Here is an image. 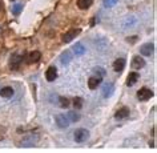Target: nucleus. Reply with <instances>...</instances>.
Returning <instances> with one entry per match:
<instances>
[{"label":"nucleus","instance_id":"8","mask_svg":"<svg viewBox=\"0 0 157 153\" xmlns=\"http://www.w3.org/2000/svg\"><path fill=\"white\" fill-rule=\"evenodd\" d=\"M45 77H47V80L48 81H55L56 80V77H57L56 67H49V68L47 69V72H45Z\"/></svg>","mask_w":157,"mask_h":153},{"label":"nucleus","instance_id":"26","mask_svg":"<svg viewBox=\"0 0 157 153\" xmlns=\"http://www.w3.org/2000/svg\"><path fill=\"white\" fill-rule=\"evenodd\" d=\"M136 40H137V36H132V37H128V39H127V41H128V43H131V44L136 43Z\"/></svg>","mask_w":157,"mask_h":153},{"label":"nucleus","instance_id":"13","mask_svg":"<svg viewBox=\"0 0 157 153\" xmlns=\"http://www.w3.org/2000/svg\"><path fill=\"white\" fill-rule=\"evenodd\" d=\"M101 80H103V79H101V77H97V76L89 77V80H88V87L91 88V89H96V88L100 85Z\"/></svg>","mask_w":157,"mask_h":153},{"label":"nucleus","instance_id":"18","mask_svg":"<svg viewBox=\"0 0 157 153\" xmlns=\"http://www.w3.org/2000/svg\"><path fill=\"white\" fill-rule=\"evenodd\" d=\"M73 52H75V55H78V56H80V55H84L85 53V47L81 44V43H76V44L73 45Z\"/></svg>","mask_w":157,"mask_h":153},{"label":"nucleus","instance_id":"10","mask_svg":"<svg viewBox=\"0 0 157 153\" xmlns=\"http://www.w3.org/2000/svg\"><path fill=\"white\" fill-rule=\"evenodd\" d=\"M40 57H41V53L39 52V51H33V52H31L28 55V57H27V63H28V64L37 63L39 60H40Z\"/></svg>","mask_w":157,"mask_h":153},{"label":"nucleus","instance_id":"17","mask_svg":"<svg viewBox=\"0 0 157 153\" xmlns=\"http://www.w3.org/2000/svg\"><path fill=\"white\" fill-rule=\"evenodd\" d=\"M0 96L2 97H6V99H8V97H12L13 96V89L11 87H4L0 89Z\"/></svg>","mask_w":157,"mask_h":153},{"label":"nucleus","instance_id":"3","mask_svg":"<svg viewBox=\"0 0 157 153\" xmlns=\"http://www.w3.org/2000/svg\"><path fill=\"white\" fill-rule=\"evenodd\" d=\"M89 137V132L84 128H80V129H76L75 131V141L76 143H84L87 141Z\"/></svg>","mask_w":157,"mask_h":153},{"label":"nucleus","instance_id":"6","mask_svg":"<svg viewBox=\"0 0 157 153\" xmlns=\"http://www.w3.org/2000/svg\"><path fill=\"white\" fill-rule=\"evenodd\" d=\"M56 124H57L59 128L65 129V128L69 127V120H68V117H67L65 115H61L60 113V115L56 116Z\"/></svg>","mask_w":157,"mask_h":153},{"label":"nucleus","instance_id":"14","mask_svg":"<svg viewBox=\"0 0 157 153\" xmlns=\"http://www.w3.org/2000/svg\"><path fill=\"white\" fill-rule=\"evenodd\" d=\"M115 92V85H113L112 83H107L103 87V96L104 97H109L112 96V93Z\"/></svg>","mask_w":157,"mask_h":153},{"label":"nucleus","instance_id":"16","mask_svg":"<svg viewBox=\"0 0 157 153\" xmlns=\"http://www.w3.org/2000/svg\"><path fill=\"white\" fill-rule=\"evenodd\" d=\"M60 61L63 65H68L71 61H72V53L69 52V51H65V52L61 53L60 56Z\"/></svg>","mask_w":157,"mask_h":153},{"label":"nucleus","instance_id":"22","mask_svg":"<svg viewBox=\"0 0 157 153\" xmlns=\"http://www.w3.org/2000/svg\"><path fill=\"white\" fill-rule=\"evenodd\" d=\"M83 99L81 97H75L73 99V105H75V108L76 109H80V108H83Z\"/></svg>","mask_w":157,"mask_h":153},{"label":"nucleus","instance_id":"7","mask_svg":"<svg viewBox=\"0 0 157 153\" xmlns=\"http://www.w3.org/2000/svg\"><path fill=\"white\" fill-rule=\"evenodd\" d=\"M153 51H155V45L152 44V43H147V44H143L140 48V52L141 55H144V56H151L153 53Z\"/></svg>","mask_w":157,"mask_h":153},{"label":"nucleus","instance_id":"4","mask_svg":"<svg viewBox=\"0 0 157 153\" xmlns=\"http://www.w3.org/2000/svg\"><path fill=\"white\" fill-rule=\"evenodd\" d=\"M81 32V29H78V28H72V29H69L68 32H65L64 35H63V41L64 43H69V41H72L75 37L78 36Z\"/></svg>","mask_w":157,"mask_h":153},{"label":"nucleus","instance_id":"25","mask_svg":"<svg viewBox=\"0 0 157 153\" xmlns=\"http://www.w3.org/2000/svg\"><path fill=\"white\" fill-rule=\"evenodd\" d=\"M21 10H23V6H21V4H15L11 11H12L13 15H19V13L21 12Z\"/></svg>","mask_w":157,"mask_h":153},{"label":"nucleus","instance_id":"5","mask_svg":"<svg viewBox=\"0 0 157 153\" xmlns=\"http://www.w3.org/2000/svg\"><path fill=\"white\" fill-rule=\"evenodd\" d=\"M153 96V92L149 88H141L139 92H137V99L140 101H147Z\"/></svg>","mask_w":157,"mask_h":153},{"label":"nucleus","instance_id":"12","mask_svg":"<svg viewBox=\"0 0 157 153\" xmlns=\"http://www.w3.org/2000/svg\"><path fill=\"white\" fill-rule=\"evenodd\" d=\"M140 79V75L137 73V72H131L129 73V76H128V79H127V85L128 87H132V85H135L137 83V80Z\"/></svg>","mask_w":157,"mask_h":153},{"label":"nucleus","instance_id":"21","mask_svg":"<svg viewBox=\"0 0 157 153\" xmlns=\"http://www.w3.org/2000/svg\"><path fill=\"white\" fill-rule=\"evenodd\" d=\"M93 73H95V76H97V77H103L105 76V69L104 68H101V67H96V68H93V71H92Z\"/></svg>","mask_w":157,"mask_h":153},{"label":"nucleus","instance_id":"24","mask_svg":"<svg viewBox=\"0 0 157 153\" xmlns=\"http://www.w3.org/2000/svg\"><path fill=\"white\" fill-rule=\"evenodd\" d=\"M117 2H119V0H104L103 3H104V7H107V8H111V7L117 4Z\"/></svg>","mask_w":157,"mask_h":153},{"label":"nucleus","instance_id":"9","mask_svg":"<svg viewBox=\"0 0 157 153\" xmlns=\"http://www.w3.org/2000/svg\"><path fill=\"white\" fill-rule=\"evenodd\" d=\"M145 65V60L140 56H135L132 59V68L133 69H140Z\"/></svg>","mask_w":157,"mask_h":153},{"label":"nucleus","instance_id":"28","mask_svg":"<svg viewBox=\"0 0 157 153\" xmlns=\"http://www.w3.org/2000/svg\"><path fill=\"white\" fill-rule=\"evenodd\" d=\"M11 2H13V0H11Z\"/></svg>","mask_w":157,"mask_h":153},{"label":"nucleus","instance_id":"20","mask_svg":"<svg viewBox=\"0 0 157 153\" xmlns=\"http://www.w3.org/2000/svg\"><path fill=\"white\" fill-rule=\"evenodd\" d=\"M67 117H68V120H69V121H72V123H76V121L80 120V115H78L77 112H73V111L68 112Z\"/></svg>","mask_w":157,"mask_h":153},{"label":"nucleus","instance_id":"11","mask_svg":"<svg viewBox=\"0 0 157 153\" xmlns=\"http://www.w3.org/2000/svg\"><path fill=\"white\" fill-rule=\"evenodd\" d=\"M125 68V59H117V60L113 63V69H115V72L120 73L123 72Z\"/></svg>","mask_w":157,"mask_h":153},{"label":"nucleus","instance_id":"15","mask_svg":"<svg viewBox=\"0 0 157 153\" xmlns=\"http://www.w3.org/2000/svg\"><path fill=\"white\" fill-rule=\"evenodd\" d=\"M129 116V109L127 107H123V108H120L119 111L116 112V115L115 117L117 120H123V119H127V117Z\"/></svg>","mask_w":157,"mask_h":153},{"label":"nucleus","instance_id":"27","mask_svg":"<svg viewBox=\"0 0 157 153\" xmlns=\"http://www.w3.org/2000/svg\"><path fill=\"white\" fill-rule=\"evenodd\" d=\"M2 10H3V2L0 0V11H2Z\"/></svg>","mask_w":157,"mask_h":153},{"label":"nucleus","instance_id":"1","mask_svg":"<svg viewBox=\"0 0 157 153\" xmlns=\"http://www.w3.org/2000/svg\"><path fill=\"white\" fill-rule=\"evenodd\" d=\"M24 52H15L12 53V56L10 59V67L12 69H19L21 65L23 60H24Z\"/></svg>","mask_w":157,"mask_h":153},{"label":"nucleus","instance_id":"2","mask_svg":"<svg viewBox=\"0 0 157 153\" xmlns=\"http://www.w3.org/2000/svg\"><path fill=\"white\" fill-rule=\"evenodd\" d=\"M39 141V136L37 135H27L21 139L20 141V145L24 148H31L33 147V145H36Z\"/></svg>","mask_w":157,"mask_h":153},{"label":"nucleus","instance_id":"23","mask_svg":"<svg viewBox=\"0 0 157 153\" xmlns=\"http://www.w3.org/2000/svg\"><path fill=\"white\" fill-rule=\"evenodd\" d=\"M59 104H60L61 108H68L69 107V100L67 97H60L59 99Z\"/></svg>","mask_w":157,"mask_h":153},{"label":"nucleus","instance_id":"19","mask_svg":"<svg viewBox=\"0 0 157 153\" xmlns=\"http://www.w3.org/2000/svg\"><path fill=\"white\" fill-rule=\"evenodd\" d=\"M93 0H77V7L80 10H87L92 6Z\"/></svg>","mask_w":157,"mask_h":153}]
</instances>
